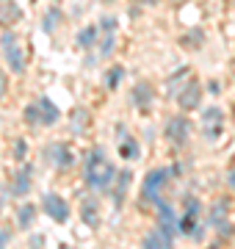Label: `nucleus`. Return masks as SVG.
I'll list each match as a JSON object with an SVG mask.
<instances>
[{"instance_id":"nucleus-19","label":"nucleus","mask_w":235,"mask_h":249,"mask_svg":"<svg viewBox=\"0 0 235 249\" xmlns=\"http://www.w3.org/2000/svg\"><path fill=\"white\" fill-rule=\"evenodd\" d=\"M89 127V111L86 108H75L72 114V133H81V130H86Z\"/></svg>"},{"instance_id":"nucleus-16","label":"nucleus","mask_w":235,"mask_h":249,"mask_svg":"<svg viewBox=\"0 0 235 249\" xmlns=\"http://www.w3.org/2000/svg\"><path fill=\"white\" fill-rule=\"evenodd\" d=\"M188 75H191V70H188V67H183V70H177V72H174L172 78H169V83H166V94H169V97H177V94L183 91L180 86L191 80Z\"/></svg>"},{"instance_id":"nucleus-28","label":"nucleus","mask_w":235,"mask_h":249,"mask_svg":"<svg viewBox=\"0 0 235 249\" xmlns=\"http://www.w3.org/2000/svg\"><path fill=\"white\" fill-rule=\"evenodd\" d=\"M64 249H72V247H64Z\"/></svg>"},{"instance_id":"nucleus-8","label":"nucleus","mask_w":235,"mask_h":249,"mask_svg":"<svg viewBox=\"0 0 235 249\" xmlns=\"http://www.w3.org/2000/svg\"><path fill=\"white\" fill-rule=\"evenodd\" d=\"M221 122H224V111L221 108H216V106L205 108V114H202V130H205L208 139H216L221 133Z\"/></svg>"},{"instance_id":"nucleus-23","label":"nucleus","mask_w":235,"mask_h":249,"mask_svg":"<svg viewBox=\"0 0 235 249\" xmlns=\"http://www.w3.org/2000/svg\"><path fill=\"white\" fill-rule=\"evenodd\" d=\"M122 75H125V67H111L108 80H105V86H108V89H117V86H119V80H122Z\"/></svg>"},{"instance_id":"nucleus-3","label":"nucleus","mask_w":235,"mask_h":249,"mask_svg":"<svg viewBox=\"0 0 235 249\" xmlns=\"http://www.w3.org/2000/svg\"><path fill=\"white\" fill-rule=\"evenodd\" d=\"M0 45H3V55H6V64H9L11 72H22L25 70V55H22V50H19L17 36L11 34V31H3Z\"/></svg>"},{"instance_id":"nucleus-29","label":"nucleus","mask_w":235,"mask_h":249,"mask_svg":"<svg viewBox=\"0 0 235 249\" xmlns=\"http://www.w3.org/2000/svg\"><path fill=\"white\" fill-rule=\"evenodd\" d=\"M108 3H111V0H108Z\"/></svg>"},{"instance_id":"nucleus-4","label":"nucleus","mask_w":235,"mask_h":249,"mask_svg":"<svg viewBox=\"0 0 235 249\" xmlns=\"http://www.w3.org/2000/svg\"><path fill=\"white\" fill-rule=\"evenodd\" d=\"M169 175H172L169 169H152L144 178V196L152 205L161 202V191L166 188V183H169Z\"/></svg>"},{"instance_id":"nucleus-24","label":"nucleus","mask_w":235,"mask_h":249,"mask_svg":"<svg viewBox=\"0 0 235 249\" xmlns=\"http://www.w3.org/2000/svg\"><path fill=\"white\" fill-rule=\"evenodd\" d=\"M58 17H61V11H58V9H53L45 17V31H47V34H53V28H55V22H58Z\"/></svg>"},{"instance_id":"nucleus-10","label":"nucleus","mask_w":235,"mask_h":249,"mask_svg":"<svg viewBox=\"0 0 235 249\" xmlns=\"http://www.w3.org/2000/svg\"><path fill=\"white\" fill-rule=\"evenodd\" d=\"M81 219H83V224H89L91 230L100 227V205L94 196H83L81 199Z\"/></svg>"},{"instance_id":"nucleus-7","label":"nucleus","mask_w":235,"mask_h":249,"mask_svg":"<svg viewBox=\"0 0 235 249\" xmlns=\"http://www.w3.org/2000/svg\"><path fill=\"white\" fill-rule=\"evenodd\" d=\"M42 211H45L53 222H67L69 219V208H67V202H64L58 194H45V199H42Z\"/></svg>"},{"instance_id":"nucleus-18","label":"nucleus","mask_w":235,"mask_h":249,"mask_svg":"<svg viewBox=\"0 0 235 249\" xmlns=\"http://www.w3.org/2000/svg\"><path fill=\"white\" fill-rule=\"evenodd\" d=\"M224 222H227V202H224V199H218V202L210 208V224L224 227Z\"/></svg>"},{"instance_id":"nucleus-15","label":"nucleus","mask_w":235,"mask_h":249,"mask_svg":"<svg viewBox=\"0 0 235 249\" xmlns=\"http://www.w3.org/2000/svg\"><path fill=\"white\" fill-rule=\"evenodd\" d=\"M117 133H119V142H122V144H119V155H122V158H127V160L138 158V144L133 142L130 136L125 139V127H122V124L117 127Z\"/></svg>"},{"instance_id":"nucleus-17","label":"nucleus","mask_w":235,"mask_h":249,"mask_svg":"<svg viewBox=\"0 0 235 249\" xmlns=\"http://www.w3.org/2000/svg\"><path fill=\"white\" fill-rule=\"evenodd\" d=\"M141 249H172V244L161 235V230H152L144 238V247H141Z\"/></svg>"},{"instance_id":"nucleus-27","label":"nucleus","mask_w":235,"mask_h":249,"mask_svg":"<svg viewBox=\"0 0 235 249\" xmlns=\"http://www.w3.org/2000/svg\"><path fill=\"white\" fill-rule=\"evenodd\" d=\"M6 241H9V232H0V249L6 247Z\"/></svg>"},{"instance_id":"nucleus-14","label":"nucleus","mask_w":235,"mask_h":249,"mask_svg":"<svg viewBox=\"0 0 235 249\" xmlns=\"http://www.w3.org/2000/svg\"><path fill=\"white\" fill-rule=\"evenodd\" d=\"M31 163H25L22 169L17 172V178H14V186H11V194H17V196H25L28 191H31Z\"/></svg>"},{"instance_id":"nucleus-13","label":"nucleus","mask_w":235,"mask_h":249,"mask_svg":"<svg viewBox=\"0 0 235 249\" xmlns=\"http://www.w3.org/2000/svg\"><path fill=\"white\" fill-rule=\"evenodd\" d=\"M19 17H22V11H19V6L14 0H0V25L9 28V25H14Z\"/></svg>"},{"instance_id":"nucleus-2","label":"nucleus","mask_w":235,"mask_h":249,"mask_svg":"<svg viewBox=\"0 0 235 249\" xmlns=\"http://www.w3.org/2000/svg\"><path fill=\"white\" fill-rule=\"evenodd\" d=\"M25 119L28 124H45V127H50V124H55L58 119H61V111L55 108V103L50 97H39L34 106L25 108Z\"/></svg>"},{"instance_id":"nucleus-9","label":"nucleus","mask_w":235,"mask_h":249,"mask_svg":"<svg viewBox=\"0 0 235 249\" xmlns=\"http://www.w3.org/2000/svg\"><path fill=\"white\" fill-rule=\"evenodd\" d=\"M199 211H202L199 199H188V205H185V213H183L180 224H177L183 235H191V232L197 230V216H199Z\"/></svg>"},{"instance_id":"nucleus-5","label":"nucleus","mask_w":235,"mask_h":249,"mask_svg":"<svg viewBox=\"0 0 235 249\" xmlns=\"http://www.w3.org/2000/svg\"><path fill=\"white\" fill-rule=\"evenodd\" d=\"M166 139L174 144V147H183V144L188 142V133H191V122L185 116H169V122H166Z\"/></svg>"},{"instance_id":"nucleus-1","label":"nucleus","mask_w":235,"mask_h":249,"mask_svg":"<svg viewBox=\"0 0 235 249\" xmlns=\"http://www.w3.org/2000/svg\"><path fill=\"white\" fill-rule=\"evenodd\" d=\"M83 178L94 191H111L114 186V178H117V169L114 163L105 158L102 150H91L86 155V163H83Z\"/></svg>"},{"instance_id":"nucleus-11","label":"nucleus","mask_w":235,"mask_h":249,"mask_svg":"<svg viewBox=\"0 0 235 249\" xmlns=\"http://www.w3.org/2000/svg\"><path fill=\"white\" fill-rule=\"evenodd\" d=\"M47 160L53 163V166H69L72 163V152H69V147L67 144H61V142H55V144H50L47 147Z\"/></svg>"},{"instance_id":"nucleus-22","label":"nucleus","mask_w":235,"mask_h":249,"mask_svg":"<svg viewBox=\"0 0 235 249\" xmlns=\"http://www.w3.org/2000/svg\"><path fill=\"white\" fill-rule=\"evenodd\" d=\"M34 216H36V208H34V205H22V208H19L17 224H19V227H28V224L34 222Z\"/></svg>"},{"instance_id":"nucleus-6","label":"nucleus","mask_w":235,"mask_h":249,"mask_svg":"<svg viewBox=\"0 0 235 249\" xmlns=\"http://www.w3.org/2000/svg\"><path fill=\"white\" fill-rule=\"evenodd\" d=\"M177 103H180L183 111H194V108H199V103H202V86H199L197 78H191L185 86H183V91L177 94Z\"/></svg>"},{"instance_id":"nucleus-21","label":"nucleus","mask_w":235,"mask_h":249,"mask_svg":"<svg viewBox=\"0 0 235 249\" xmlns=\"http://www.w3.org/2000/svg\"><path fill=\"white\" fill-rule=\"evenodd\" d=\"M97 34H100V31H97L94 25L83 28L81 34H78V45H81V47H91L94 42H97Z\"/></svg>"},{"instance_id":"nucleus-20","label":"nucleus","mask_w":235,"mask_h":249,"mask_svg":"<svg viewBox=\"0 0 235 249\" xmlns=\"http://www.w3.org/2000/svg\"><path fill=\"white\" fill-rule=\"evenodd\" d=\"M117 191H114V199H117V205L122 202V196H125V191H127V186H130V180H133V175L130 172H119L117 175Z\"/></svg>"},{"instance_id":"nucleus-25","label":"nucleus","mask_w":235,"mask_h":249,"mask_svg":"<svg viewBox=\"0 0 235 249\" xmlns=\"http://www.w3.org/2000/svg\"><path fill=\"white\" fill-rule=\"evenodd\" d=\"M6 89H9V78H6V75L0 72V100L6 97Z\"/></svg>"},{"instance_id":"nucleus-12","label":"nucleus","mask_w":235,"mask_h":249,"mask_svg":"<svg viewBox=\"0 0 235 249\" xmlns=\"http://www.w3.org/2000/svg\"><path fill=\"white\" fill-rule=\"evenodd\" d=\"M152 100H155V89L147 83V80H141V83L133 86V106L150 108V106H152Z\"/></svg>"},{"instance_id":"nucleus-26","label":"nucleus","mask_w":235,"mask_h":249,"mask_svg":"<svg viewBox=\"0 0 235 249\" xmlns=\"http://www.w3.org/2000/svg\"><path fill=\"white\" fill-rule=\"evenodd\" d=\"M227 183H230V188H233V191H235V169L230 172V178H227Z\"/></svg>"}]
</instances>
